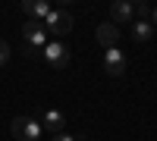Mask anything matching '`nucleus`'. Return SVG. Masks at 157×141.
Instances as JSON below:
<instances>
[{"mask_svg":"<svg viewBox=\"0 0 157 141\" xmlns=\"http://www.w3.org/2000/svg\"><path fill=\"white\" fill-rule=\"evenodd\" d=\"M10 129H13V138H16V141H38L41 132H44L41 122H38L35 116H16Z\"/></svg>","mask_w":157,"mask_h":141,"instance_id":"f257e3e1","label":"nucleus"},{"mask_svg":"<svg viewBox=\"0 0 157 141\" xmlns=\"http://www.w3.org/2000/svg\"><path fill=\"white\" fill-rule=\"evenodd\" d=\"M22 38H25V44H29V50H25L29 57H35L38 50H44V44H47V28H44V22H35V19L25 22Z\"/></svg>","mask_w":157,"mask_h":141,"instance_id":"f03ea898","label":"nucleus"},{"mask_svg":"<svg viewBox=\"0 0 157 141\" xmlns=\"http://www.w3.org/2000/svg\"><path fill=\"white\" fill-rule=\"evenodd\" d=\"M72 25H75V22H72V13H69V9H50L47 19H44V28H47L50 35H60V38L69 35Z\"/></svg>","mask_w":157,"mask_h":141,"instance_id":"7ed1b4c3","label":"nucleus"},{"mask_svg":"<svg viewBox=\"0 0 157 141\" xmlns=\"http://www.w3.org/2000/svg\"><path fill=\"white\" fill-rule=\"evenodd\" d=\"M41 54H44V60H47L54 69H66V66H69V47H66V44H60V41L44 44Z\"/></svg>","mask_w":157,"mask_h":141,"instance_id":"20e7f679","label":"nucleus"},{"mask_svg":"<svg viewBox=\"0 0 157 141\" xmlns=\"http://www.w3.org/2000/svg\"><path fill=\"white\" fill-rule=\"evenodd\" d=\"M104 69H107V75L120 79V75L126 72V54H123V50H116V47L104 50Z\"/></svg>","mask_w":157,"mask_h":141,"instance_id":"39448f33","label":"nucleus"},{"mask_svg":"<svg viewBox=\"0 0 157 141\" xmlns=\"http://www.w3.org/2000/svg\"><path fill=\"white\" fill-rule=\"evenodd\" d=\"M94 38H98V44L101 47H116V41H120V25H113V22H104V25H98V32H94Z\"/></svg>","mask_w":157,"mask_h":141,"instance_id":"423d86ee","label":"nucleus"},{"mask_svg":"<svg viewBox=\"0 0 157 141\" xmlns=\"http://www.w3.org/2000/svg\"><path fill=\"white\" fill-rule=\"evenodd\" d=\"M135 16V3H129V0H116V3L110 6V22L120 25V22H132Z\"/></svg>","mask_w":157,"mask_h":141,"instance_id":"0eeeda50","label":"nucleus"},{"mask_svg":"<svg viewBox=\"0 0 157 141\" xmlns=\"http://www.w3.org/2000/svg\"><path fill=\"white\" fill-rule=\"evenodd\" d=\"M41 129H50V135H63V129H66V116H63L60 110H44Z\"/></svg>","mask_w":157,"mask_h":141,"instance_id":"6e6552de","label":"nucleus"},{"mask_svg":"<svg viewBox=\"0 0 157 141\" xmlns=\"http://www.w3.org/2000/svg\"><path fill=\"white\" fill-rule=\"evenodd\" d=\"M22 13H29L35 22H41V19H47L50 3H44V0H22Z\"/></svg>","mask_w":157,"mask_h":141,"instance_id":"1a4fd4ad","label":"nucleus"},{"mask_svg":"<svg viewBox=\"0 0 157 141\" xmlns=\"http://www.w3.org/2000/svg\"><path fill=\"white\" fill-rule=\"evenodd\" d=\"M151 32H154L151 22H145V19H135V22H132V41H138V44L151 41Z\"/></svg>","mask_w":157,"mask_h":141,"instance_id":"9d476101","label":"nucleus"},{"mask_svg":"<svg viewBox=\"0 0 157 141\" xmlns=\"http://www.w3.org/2000/svg\"><path fill=\"white\" fill-rule=\"evenodd\" d=\"M135 16L145 19V22H151V6L145 3V0H141V3H135Z\"/></svg>","mask_w":157,"mask_h":141,"instance_id":"9b49d317","label":"nucleus"},{"mask_svg":"<svg viewBox=\"0 0 157 141\" xmlns=\"http://www.w3.org/2000/svg\"><path fill=\"white\" fill-rule=\"evenodd\" d=\"M6 60H10V44H6V41H0V66H3Z\"/></svg>","mask_w":157,"mask_h":141,"instance_id":"f8f14e48","label":"nucleus"},{"mask_svg":"<svg viewBox=\"0 0 157 141\" xmlns=\"http://www.w3.org/2000/svg\"><path fill=\"white\" fill-rule=\"evenodd\" d=\"M50 141H75L72 135H66V132H63V135H54V138H50Z\"/></svg>","mask_w":157,"mask_h":141,"instance_id":"ddd939ff","label":"nucleus"},{"mask_svg":"<svg viewBox=\"0 0 157 141\" xmlns=\"http://www.w3.org/2000/svg\"><path fill=\"white\" fill-rule=\"evenodd\" d=\"M154 25H157V6H154Z\"/></svg>","mask_w":157,"mask_h":141,"instance_id":"4468645a","label":"nucleus"}]
</instances>
